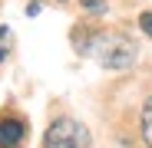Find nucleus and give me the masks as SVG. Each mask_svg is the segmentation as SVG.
Returning <instances> with one entry per match:
<instances>
[{"label":"nucleus","mask_w":152,"mask_h":148,"mask_svg":"<svg viewBox=\"0 0 152 148\" xmlns=\"http://www.w3.org/2000/svg\"><path fill=\"white\" fill-rule=\"evenodd\" d=\"M10 46H13V36H10V27H0V63L7 59V53H10Z\"/></svg>","instance_id":"39448f33"},{"label":"nucleus","mask_w":152,"mask_h":148,"mask_svg":"<svg viewBox=\"0 0 152 148\" xmlns=\"http://www.w3.org/2000/svg\"><path fill=\"white\" fill-rule=\"evenodd\" d=\"M139 27H142L145 36H152V13H142V17H139Z\"/></svg>","instance_id":"0eeeda50"},{"label":"nucleus","mask_w":152,"mask_h":148,"mask_svg":"<svg viewBox=\"0 0 152 148\" xmlns=\"http://www.w3.org/2000/svg\"><path fill=\"white\" fill-rule=\"evenodd\" d=\"M60 4H63V0H60Z\"/></svg>","instance_id":"1a4fd4ad"},{"label":"nucleus","mask_w":152,"mask_h":148,"mask_svg":"<svg viewBox=\"0 0 152 148\" xmlns=\"http://www.w3.org/2000/svg\"><path fill=\"white\" fill-rule=\"evenodd\" d=\"M80 4H83L86 13H96V17H103V13H106V0H80Z\"/></svg>","instance_id":"423d86ee"},{"label":"nucleus","mask_w":152,"mask_h":148,"mask_svg":"<svg viewBox=\"0 0 152 148\" xmlns=\"http://www.w3.org/2000/svg\"><path fill=\"white\" fill-rule=\"evenodd\" d=\"M23 135H27V125L20 118H13V115L0 118V148H17L23 142Z\"/></svg>","instance_id":"7ed1b4c3"},{"label":"nucleus","mask_w":152,"mask_h":148,"mask_svg":"<svg viewBox=\"0 0 152 148\" xmlns=\"http://www.w3.org/2000/svg\"><path fill=\"white\" fill-rule=\"evenodd\" d=\"M139 132H142V142L145 148H152V95L142 102V115H139Z\"/></svg>","instance_id":"20e7f679"},{"label":"nucleus","mask_w":152,"mask_h":148,"mask_svg":"<svg viewBox=\"0 0 152 148\" xmlns=\"http://www.w3.org/2000/svg\"><path fill=\"white\" fill-rule=\"evenodd\" d=\"M73 46L83 56H96L99 66L106 69H129L139 56L136 40H129L126 33H113V30H99V33H73Z\"/></svg>","instance_id":"f257e3e1"},{"label":"nucleus","mask_w":152,"mask_h":148,"mask_svg":"<svg viewBox=\"0 0 152 148\" xmlns=\"http://www.w3.org/2000/svg\"><path fill=\"white\" fill-rule=\"evenodd\" d=\"M27 13H30V17H37V13H40V0H30V7H27Z\"/></svg>","instance_id":"6e6552de"},{"label":"nucleus","mask_w":152,"mask_h":148,"mask_svg":"<svg viewBox=\"0 0 152 148\" xmlns=\"http://www.w3.org/2000/svg\"><path fill=\"white\" fill-rule=\"evenodd\" d=\"M43 148H89V129L69 115H60L50 122L43 135Z\"/></svg>","instance_id":"f03ea898"}]
</instances>
